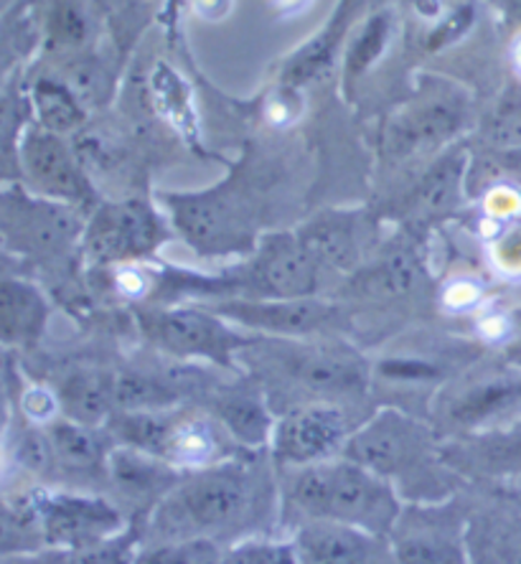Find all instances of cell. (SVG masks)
<instances>
[{
	"label": "cell",
	"mask_w": 521,
	"mask_h": 564,
	"mask_svg": "<svg viewBox=\"0 0 521 564\" xmlns=\"http://www.w3.org/2000/svg\"><path fill=\"white\" fill-rule=\"evenodd\" d=\"M254 455L247 453L219 466L186 473L143 521V544L178 539L235 544L258 536V524L268 521L275 509V484Z\"/></svg>",
	"instance_id": "1"
},
{
	"label": "cell",
	"mask_w": 521,
	"mask_h": 564,
	"mask_svg": "<svg viewBox=\"0 0 521 564\" xmlns=\"http://www.w3.org/2000/svg\"><path fill=\"white\" fill-rule=\"evenodd\" d=\"M344 455L390 480L404 503L448 501L458 491V470L445 458L441 433L397 408L357 425Z\"/></svg>",
	"instance_id": "2"
},
{
	"label": "cell",
	"mask_w": 521,
	"mask_h": 564,
	"mask_svg": "<svg viewBox=\"0 0 521 564\" xmlns=\"http://www.w3.org/2000/svg\"><path fill=\"white\" fill-rule=\"evenodd\" d=\"M402 496L390 480L338 455L316 466L285 470L280 509L303 521H334L387 539L402 513Z\"/></svg>",
	"instance_id": "3"
},
{
	"label": "cell",
	"mask_w": 521,
	"mask_h": 564,
	"mask_svg": "<svg viewBox=\"0 0 521 564\" xmlns=\"http://www.w3.org/2000/svg\"><path fill=\"white\" fill-rule=\"evenodd\" d=\"M107 430L115 443L159 455L186 473L250 453L211 412H115Z\"/></svg>",
	"instance_id": "4"
},
{
	"label": "cell",
	"mask_w": 521,
	"mask_h": 564,
	"mask_svg": "<svg viewBox=\"0 0 521 564\" xmlns=\"http://www.w3.org/2000/svg\"><path fill=\"white\" fill-rule=\"evenodd\" d=\"M252 361H264L283 387L297 389L311 402H338L361 394L369 384L363 361L349 348L318 344H270L247 351Z\"/></svg>",
	"instance_id": "5"
},
{
	"label": "cell",
	"mask_w": 521,
	"mask_h": 564,
	"mask_svg": "<svg viewBox=\"0 0 521 564\" xmlns=\"http://www.w3.org/2000/svg\"><path fill=\"white\" fill-rule=\"evenodd\" d=\"M33 503L44 550H82L107 542L132 524L118 503L79 488H33Z\"/></svg>",
	"instance_id": "6"
},
{
	"label": "cell",
	"mask_w": 521,
	"mask_h": 564,
	"mask_svg": "<svg viewBox=\"0 0 521 564\" xmlns=\"http://www.w3.org/2000/svg\"><path fill=\"white\" fill-rule=\"evenodd\" d=\"M468 519L456 496L448 501L404 503L387 536L394 564H470Z\"/></svg>",
	"instance_id": "7"
},
{
	"label": "cell",
	"mask_w": 521,
	"mask_h": 564,
	"mask_svg": "<svg viewBox=\"0 0 521 564\" xmlns=\"http://www.w3.org/2000/svg\"><path fill=\"white\" fill-rule=\"evenodd\" d=\"M357 425L341 402H305L275 420L270 437V460L280 470L316 466L344 455Z\"/></svg>",
	"instance_id": "8"
},
{
	"label": "cell",
	"mask_w": 521,
	"mask_h": 564,
	"mask_svg": "<svg viewBox=\"0 0 521 564\" xmlns=\"http://www.w3.org/2000/svg\"><path fill=\"white\" fill-rule=\"evenodd\" d=\"M140 328L148 341L176 359H204L217 367H231L235 354L247 344L225 318L214 311L198 308H163L140 315Z\"/></svg>",
	"instance_id": "9"
},
{
	"label": "cell",
	"mask_w": 521,
	"mask_h": 564,
	"mask_svg": "<svg viewBox=\"0 0 521 564\" xmlns=\"http://www.w3.org/2000/svg\"><path fill=\"white\" fill-rule=\"evenodd\" d=\"M181 237L202 254H229L252 250V221L242 204L221 191L165 198Z\"/></svg>",
	"instance_id": "10"
},
{
	"label": "cell",
	"mask_w": 521,
	"mask_h": 564,
	"mask_svg": "<svg viewBox=\"0 0 521 564\" xmlns=\"http://www.w3.org/2000/svg\"><path fill=\"white\" fill-rule=\"evenodd\" d=\"M165 229L145 202H115L95 212L82 235L85 252L97 264H132L159 250Z\"/></svg>",
	"instance_id": "11"
},
{
	"label": "cell",
	"mask_w": 521,
	"mask_h": 564,
	"mask_svg": "<svg viewBox=\"0 0 521 564\" xmlns=\"http://www.w3.org/2000/svg\"><path fill=\"white\" fill-rule=\"evenodd\" d=\"M184 478L186 470L130 445L115 443L110 458H107V486L118 496L115 503L132 506L135 511L132 521L140 527Z\"/></svg>",
	"instance_id": "12"
},
{
	"label": "cell",
	"mask_w": 521,
	"mask_h": 564,
	"mask_svg": "<svg viewBox=\"0 0 521 564\" xmlns=\"http://www.w3.org/2000/svg\"><path fill=\"white\" fill-rule=\"evenodd\" d=\"M3 219L8 245L26 254H59L82 235L77 214L62 202L8 196Z\"/></svg>",
	"instance_id": "13"
},
{
	"label": "cell",
	"mask_w": 521,
	"mask_h": 564,
	"mask_svg": "<svg viewBox=\"0 0 521 564\" xmlns=\"http://www.w3.org/2000/svg\"><path fill=\"white\" fill-rule=\"evenodd\" d=\"M44 430L54 451L56 480H64V488L82 491V484H107V458L115 447L110 430L69 417H59Z\"/></svg>",
	"instance_id": "14"
},
{
	"label": "cell",
	"mask_w": 521,
	"mask_h": 564,
	"mask_svg": "<svg viewBox=\"0 0 521 564\" xmlns=\"http://www.w3.org/2000/svg\"><path fill=\"white\" fill-rule=\"evenodd\" d=\"M225 321L258 328L272 336H313L336 323V308L316 297H293V301H227L214 305Z\"/></svg>",
	"instance_id": "15"
},
{
	"label": "cell",
	"mask_w": 521,
	"mask_h": 564,
	"mask_svg": "<svg viewBox=\"0 0 521 564\" xmlns=\"http://www.w3.org/2000/svg\"><path fill=\"white\" fill-rule=\"evenodd\" d=\"M293 544L301 564H394L387 539L334 521H303Z\"/></svg>",
	"instance_id": "16"
},
{
	"label": "cell",
	"mask_w": 521,
	"mask_h": 564,
	"mask_svg": "<svg viewBox=\"0 0 521 564\" xmlns=\"http://www.w3.org/2000/svg\"><path fill=\"white\" fill-rule=\"evenodd\" d=\"M23 165H26L29 178L36 188L52 202L82 204L93 198V188H89L74 155L66 151L62 140L48 135V132H31L26 138Z\"/></svg>",
	"instance_id": "17"
},
{
	"label": "cell",
	"mask_w": 521,
	"mask_h": 564,
	"mask_svg": "<svg viewBox=\"0 0 521 564\" xmlns=\"http://www.w3.org/2000/svg\"><path fill=\"white\" fill-rule=\"evenodd\" d=\"M519 400L521 379L517 377L491 375L486 379L470 381V384H463L456 392L448 394V400L443 404L445 425L437 433L451 430V433H458L463 437L476 435L486 422Z\"/></svg>",
	"instance_id": "18"
},
{
	"label": "cell",
	"mask_w": 521,
	"mask_h": 564,
	"mask_svg": "<svg viewBox=\"0 0 521 564\" xmlns=\"http://www.w3.org/2000/svg\"><path fill=\"white\" fill-rule=\"evenodd\" d=\"M56 394L62 400L64 417L82 425L107 427V422L118 412V400H115V377L105 375L97 369H79L66 377Z\"/></svg>",
	"instance_id": "19"
},
{
	"label": "cell",
	"mask_w": 521,
	"mask_h": 564,
	"mask_svg": "<svg viewBox=\"0 0 521 564\" xmlns=\"http://www.w3.org/2000/svg\"><path fill=\"white\" fill-rule=\"evenodd\" d=\"M468 552L470 564H521V519L499 509L470 511Z\"/></svg>",
	"instance_id": "20"
},
{
	"label": "cell",
	"mask_w": 521,
	"mask_h": 564,
	"mask_svg": "<svg viewBox=\"0 0 521 564\" xmlns=\"http://www.w3.org/2000/svg\"><path fill=\"white\" fill-rule=\"evenodd\" d=\"M211 414L245 451L258 453L270 445L275 417L268 410V400L258 392H225L211 404Z\"/></svg>",
	"instance_id": "21"
},
{
	"label": "cell",
	"mask_w": 521,
	"mask_h": 564,
	"mask_svg": "<svg viewBox=\"0 0 521 564\" xmlns=\"http://www.w3.org/2000/svg\"><path fill=\"white\" fill-rule=\"evenodd\" d=\"M48 305L31 282L3 280L0 288V328L8 346H26L41 336L46 326Z\"/></svg>",
	"instance_id": "22"
},
{
	"label": "cell",
	"mask_w": 521,
	"mask_h": 564,
	"mask_svg": "<svg viewBox=\"0 0 521 564\" xmlns=\"http://www.w3.org/2000/svg\"><path fill=\"white\" fill-rule=\"evenodd\" d=\"M140 550H143V527L132 521L122 534L93 546H82V550H44L3 560L19 564H132Z\"/></svg>",
	"instance_id": "23"
},
{
	"label": "cell",
	"mask_w": 521,
	"mask_h": 564,
	"mask_svg": "<svg viewBox=\"0 0 521 564\" xmlns=\"http://www.w3.org/2000/svg\"><path fill=\"white\" fill-rule=\"evenodd\" d=\"M176 377L148 375V371H122L115 377L118 412H163L176 410L186 389Z\"/></svg>",
	"instance_id": "24"
},
{
	"label": "cell",
	"mask_w": 521,
	"mask_h": 564,
	"mask_svg": "<svg viewBox=\"0 0 521 564\" xmlns=\"http://www.w3.org/2000/svg\"><path fill=\"white\" fill-rule=\"evenodd\" d=\"M466 161L460 153H451L433 165L408 198V214L415 219H433L456 206Z\"/></svg>",
	"instance_id": "25"
},
{
	"label": "cell",
	"mask_w": 521,
	"mask_h": 564,
	"mask_svg": "<svg viewBox=\"0 0 521 564\" xmlns=\"http://www.w3.org/2000/svg\"><path fill=\"white\" fill-rule=\"evenodd\" d=\"M301 239L321 264L351 270L359 262V235L351 217H324L313 221Z\"/></svg>",
	"instance_id": "26"
},
{
	"label": "cell",
	"mask_w": 521,
	"mask_h": 564,
	"mask_svg": "<svg viewBox=\"0 0 521 564\" xmlns=\"http://www.w3.org/2000/svg\"><path fill=\"white\" fill-rule=\"evenodd\" d=\"M227 544L214 539H178V542L143 544L132 564H221Z\"/></svg>",
	"instance_id": "27"
},
{
	"label": "cell",
	"mask_w": 521,
	"mask_h": 564,
	"mask_svg": "<svg viewBox=\"0 0 521 564\" xmlns=\"http://www.w3.org/2000/svg\"><path fill=\"white\" fill-rule=\"evenodd\" d=\"M221 564H301L293 539H275L268 534L239 539L227 544Z\"/></svg>",
	"instance_id": "28"
},
{
	"label": "cell",
	"mask_w": 521,
	"mask_h": 564,
	"mask_svg": "<svg viewBox=\"0 0 521 564\" xmlns=\"http://www.w3.org/2000/svg\"><path fill=\"white\" fill-rule=\"evenodd\" d=\"M423 280L417 254L412 250H394L379 268L369 275V288L382 295H402L415 290Z\"/></svg>",
	"instance_id": "29"
},
{
	"label": "cell",
	"mask_w": 521,
	"mask_h": 564,
	"mask_svg": "<svg viewBox=\"0 0 521 564\" xmlns=\"http://www.w3.org/2000/svg\"><path fill=\"white\" fill-rule=\"evenodd\" d=\"M153 87H155V97H159L161 112L165 118L176 122L181 130L194 128V110H192V102H188L186 85L178 79V74L171 72L169 66H161L153 77Z\"/></svg>",
	"instance_id": "30"
},
{
	"label": "cell",
	"mask_w": 521,
	"mask_h": 564,
	"mask_svg": "<svg viewBox=\"0 0 521 564\" xmlns=\"http://www.w3.org/2000/svg\"><path fill=\"white\" fill-rule=\"evenodd\" d=\"M36 105H39L41 120H44L52 130H72L74 126H79L82 115H79L77 102H74L62 87L52 85V82L39 85Z\"/></svg>",
	"instance_id": "31"
},
{
	"label": "cell",
	"mask_w": 521,
	"mask_h": 564,
	"mask_svg": "<svg viewBox=\"0 0 521 564\" xmlns=\"http://www.w3.org/2000/svg\"><path fill=\"white\" fill-rule=\"evenodd\" d=\"M19 408L23 412V420L29 422V425H36V427H46L52 425L62 417V400L59 394H56V389H48V387H41V384H31L21 392L19 397Z\"/></svg>",
	"instance_id": "32"
},
{
	"label": "cell",
	"mask_w": 521,
	"mask_h": 564,
	"mask_svg": "<svg viewBox=\"0 0 521 564\" xmlns=\"http://www.w3.org/2000/svg\"><path fill=\"white\" fill-rule=\"evenodd\" d=\"M489 132L499 145H521V87L509 89L496 107Z\"/></svg>",
	"instance_id": "33"
},
{
	"label": "cell",
	"mask_w": 521,
	"mask_h": 564,
	"mask_svg": "<svg viewBox=\"0 0 521 564\" xmlns=\"http://www.w3.org/2000/svg\"><path fill=\"white\" fill-rule=\"evenodd\" d=\"M387 33H390V21H387L384 15H377V19L363 29L361 39L351 48L349 62H346V72H349L351 77H357V74H361L379 54H382Z\"/></svg>",
	"instance_id": "34"
},
{
	"label": "cell",
	"mask_w": 521,
	"mask_h": 564,
	"mask_svg": "<svg viewBox=\"0 0 521 564\" xmlns=\"http://www.w3.org/2000/svg\"><path fill=\"white\" fill-rule=\"evenodd\" d=\"M493 262H496V268L507 272V275H519L521 272V235L503 237L501 242L493 247Z\"/></svg>",
	"instance_id": "35"
},
{
	"label": "cell",
	"mask_w": 521,
	"mask_h": 564,
	"mask_svg": "<svg viewBox=\"0 0 521 564\" xmlns=\"http://www.w3.org/2000/svg\"><path fill=\"white\" fill-rule=\"evenodd\" d=\"M486 212L496 219H509L521 212V196L514 188H493L486 198Z\"/></svg>",
	"instance_id": "36"
},
{
	"label": "cell",
	"mask_w": 521,
	"mask_h": 564,
	"mask_svg": "<svg viewBox=\"0 0 521 564\" xmlns=\"http://www.w3.org/2000/svg\"><path fill=\"white\" fill-rule=\"evenodd\" d=\"M478 295H481V293H478V288L474 285V282L458 280V282H453L448 290H445L443 301L453 311H468V308H474V305H476Z\"/></svg>",
	"instance_id": "37"
},
{
	"label": "cell",
	"mask_w": 521,
	"mask_h": 564,
	"mask_svg": "<svg viewBox=\"0 0 521 564\" xmlns=\"http://www.w3.org/2000/svg\"><path fill=\"white\" fill-rule=\"evenodd\" d=\"M229 6H231V0H194L196 13L204 15V19H209V21L225 19V15L229 13Z\"/></svg>",
	"instance_id": "38"
},
{
	"label": "cell",
	"mask_w": 521,
	"mask_h": 564,
	"mask_svg": "<svg viewBox=\"0 0 521 564\" xmlns=\"http://www.w3.org/2000/svg\"><path fill=\"white\" fill-rule=\"evenodd\" d=\"M517 330H519V336H517V341H514V356H517L519 364H521V315H519V321H517Z\"/></svg>",
	"instance_id": "39"
},
{
	"label": "cell",
	"mask_w": 521,
	"mask_h": 564,
	"mask_svg": "<svg viewBox=\"0 0 521 564\" xmlns=\"http://www.w3.org/2000/svg\"><path fill=\"white\" fill-rule=\"evenodd\" d=\"M514 66H517V72L521 74V39L517 41V46H514Z\"/></svg>",
	"instance_id": "40"
}]
</instances>
